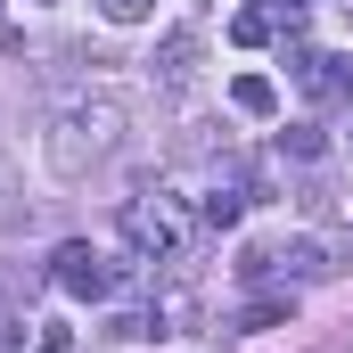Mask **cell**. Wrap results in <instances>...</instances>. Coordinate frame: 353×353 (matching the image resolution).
Wrapping results in <instances>:
<instances>
[{
    "mask_svg": "<svg viewBox=\"0 0 353 353\" xmlns=\"http://www.w3.org/2000/svg\"><path fill=\"white\" fill-rule=\"evenodd\" d=\"M50 279H58L66 296H83V304H107V296H115V263H107L90 239H66V247L50 255Z\"/></svg>",
    "mask_w": 353,
    "mask_h": 353,
    "instance_id": "cell-3",
    "label": "cell"
},
{
    "mask_svg": "<svg viewBox=\"0 0 353 353\" xmlns=\"http://www.w3.org/2000/svg\"><path fill=\"white\" fill-rule=\"evenodd\" d=\"M123 99L115 90H74V99H58L50 107V132H41V157H50V173L58 181H83L99 173L115 148H123Z\"/></svg>",
    "mask_w": 353,
    "mask_h": 353,
    "instance_id": "cell-1",
    "label": "cell"
},
{
    "mask_svg": "<svg viewBox=\"0 0 353 353\" xmlns=\"http://www.w3.org/2000/svg\"><path fill=\"white\" fill-rule=\"evenodd\" d=\"M0 353H25V312H0Z\"/></svg>",
    "mask_w": 353,
    "mask_h": 353,
    "instance_id": "cell-13",
    "label": "cell"
},
{
    "mask_svg": "<svg viewBox=\"0 0 353 353\" xmlns=\"http://www.w3.org/2000/svg\"><path fill=\"white\" fill-rule=\"evenodd\" d=\"M271 271L279 279H329V247L321 239H288V247H271Z\"/></svg>",
    "mask_w": 353,
    "mask_h": 353,
    "instance_id": "cell-6",
    "label": "cell"
},
{
    "mask_svg": "<svg viewBox=\"0 0 353 353\" xmlns=\"http://www.w3.org/2000/svg\"><path fill=\"white\" fill-rule=\"evenodd\" d=\"M33 353H74V329H33Z\"/></svg>",
    "mask_w": 353,
    "mask_h": 353,
    "instance_id": "cell-14",
    "label": "cell"
},
{
    "mask_svg": "<svg viewBox=\"0 0 353 353\" xmlns=\"http://www.w3.org/2000/svg\"><path fill=\"white\" fill-rule=\"evenodd\" d=\"M197 58H205V33H197V25H173V33L157 41V58H148L157 90H165V99H181V90L197 83Z\"/></svg>",
    "mask_w": 353,
    "mask_h": 353,
    "instance_id": "cell-4",
    "label": "cell"
},
{
    "mask_svg": "<svg viewBox=\"0 0 353 353\" xmlns=\"http://www.w3.org/2000/svg\"><path fill=\"white\" fill-rule=\"evenodd\" d=\"M279 321H288V304H279V296H263V304H247V312H239V329H247V337H255V329H279Z\"/></svg>",
    "mask_w": 353,
    "mask_h": 353,
    "instance_id": "cell-11",
    "label": "cell"
},
{
    "mask_svg": "<svg viewBox=\"0 0 353 353\" xmlns=\"http://www.w3.org/2000/svg\"><path fill=\"white\" fill-rule=\"evenodd\" d=\"M33 288H41V271H0V312H25Z\"/></svg>",
    "mask_w": 353,
    "mask_h": 353,
    "instance_id": "cell-10",
    "label": "cell"
},
{
    "mask_svg": "<svg viewBox=\"0 0 353 353\" xmlns=\"http://www.w3.org/2000/svg\"><path fill=\"white\" fill-rule=\"evenodd\" d=\"M321 148H329V132H321V123H288V132H279V157H296V165H312Z\"/></svg>",
    "mask_w": 353,
    "mask_h": 353,
    "instance_id": "cell-8",
    "label": "cell"
},
{
    "mask_svg": "<svg viewBox=\"0 0 353 353\" xmlns=\"http://www.w3.org/2000/svg\"><path fill=\"white\" fill-rule=\"evenodd\" d=\"M288 74L312 90V99H353V58H329V50H288Z\"/></svg>",
    "mask_w": 353,
    "mask_h": 353,
    "instance_id": "cell-5",
    "label": "cell"
},
{
    "mask_svg": "<svg viewBox=\"0 0 353 353\" xmlns=\"http://www.w3.org/2000/svg\"><path fill=\"white\" fill-rule=\"evenodd\" d=\"M148 8H157V0H99V17H107V25H140Z\"/></svg>",
    "mask_w": 353,
    "mask_h": 353,
    "instance_id": "cell-12",
    "label": "cell"
},
{
    "mask_svg": "<svg viewBox=\"0 0 353 353\" xmlns=\"http://www.w3.org/2000/svg\"><path fill=\"white\" fill-rule=\"evenodd\" d=\"M0 8H8V0H0Z\"/></svg>",
    "mask_w": 353,
    "mask_h": 353,
    "instance_id": "cell-15",
    "label": "cell"
},
{
    "mask_svg": "<svg viewBox=\"0 0 353 353\" xmlns=\"http://www.w3.org/2000/svg\"><path fill=\"white\" fill-rule=\"evenodd\" d=\"M123 247L140 255V263H181L189 255V214H181L165 189H140V197H123Z\"/></svg>",
    "mask_w": 353,
    "mask_h": 353,
    "instance_id": "cell-2",
    "label": "cell"
},
{
    "mask_svg": "<svg viewBox=\"0 0 353 353\" xmlns=\"http://www.w3.org/2000/svg\"><path fill=\"white\" fill-rule=\"evenodd\" d=\"M230 107H239V115H279V90H271V74H239V83H230Z\"/></svg>",
    "mask_w": 353,
    "mask_h": 353,
    "instance_id": "cell-7",
    "label": "cell"
},
{
    "mask_svg": "<svg viewBox=\"0 0 353 353\" xmlns=\"http://www.w3.org/2000/svg\"><path fill=\"white\" fill-rule=\"evenodd\" d=\"M271 33H279V25H271L263 8H239V17H230V41H239V50H263Z\"/></svg>",
    "mask_w": 353,
    "mask_h": 353,
    "instance_id": "cell-9",
    "label": "cell"
}]
</instances>
